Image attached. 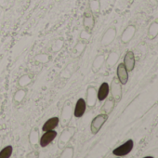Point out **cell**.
I'll list each match as a JSON object with an SVG mask.
<instances>
[{
  "label": "cell",
  "mask_w": 158,
  "mask_h": 158,
  "mask_svg": "<svg viewBox=\"0 0 158 158\" xmlns=\"http://www.w3.org/2000/svg\"><path fill=\"white\" fill-rule=\"evenodd\" d=\"M107 119H108V115L106 114L97 115L91 122V126H90L91 133L92 134H97L101 130V128L102 127L104 123L107 121Z\"/></svg>",
  "instance_id": "1"
},
{
  "label": "cell",
  "mask_w": 158,
  "mask_h": 158,
  "mask_svg": "<svg viewBox=\"0 0 158 158\" xmlns=\"http://www.w3.org/2000/svg\"><path fill=\"white\" fill-rule=\"evenodd\" d=\"M133 147H134V141L132 139H128L124 144L115 148L113 151V153L116 156H125L132 151Z\"/></svg>",
  "instance_id": "2"
},
{
  "label": "cell",
  "mask_w": 158,
  "mask_h": 158,
  "mask_svg": "<svg viewBox=\"0 0 158 158\" xmlns=\"http://www.w3.org/2000/svg\"><path fill=\"white\" fill-rule=\"evenodd\" d=\"M116 73H117V79L119 80L120 84L121 85H126L127 83V81H128V71L125 67L124 63L118 64Z\"/></svg>",
  "instance_id": "3"
},
{
  "label": "cell",
  "mask_w": 158,
  "mask_h": 158,
  "mask_svg": "<svg viewBox=\"0 0 158 158\" xmlns=\"http://www.w3.org/2000/svg\"><path fill=\"white\" fill-rule=\"evenodd\" d=\"M57 137V132L54 130H48L45 131V133L42 135L41 139H40V145L42 147H46L48 146L50 142H52L55 138Z\"/></svg>",
  "instance_id": "4"
},
{
  "label": "cell",
  "mask_w": 158,
  "mask_h": 158,
  "mask_svg": "<svg viewBox=\"0 0 158 158\" xmlns=\"http://www.w3.org/2000/svg\"><path fill=\"white\" fill-rule=\"evenodd\" d=\"M124 65L128 72H131L135 68V55L133 51L129 50L124 57Z\"/></svg>",
  "instance_id": "5"
},
{
  "label": "cell",
  "mask_w": 158,
  "mask_h": 158,
  "mask_svg": "<svg viewBox=\"0 0 158 158\" xmlns=\"http://www.w3.org/2000/svg\"><path fill=\"white\" fill-rule=\"evenodd\" d=\"M86 102L84 99H79L75 104V108H74V111H73V115L77 118L79 117H82L83 114H85L86 112Z\"/></svg>",
  "instance_id": "6"
},
{
  "label": "cell",
  "mask_w": 158,
  "mask_h": 158,
  "mask_svg": "<svg viewBox=\"0 0 158 158\" xmlns=\"http://www.w3.org/2000/svg\"><path fill=\"white\" fill-rule=\"evenodd\" d=\"M111 90H112L113 98H114L115 101H119V100L121 99L122 89H121L120 82H119L118 79H116V78H114V81H113V83H112Z\"/></svg>",
  "instance_id": "7"
},
{
  "label": "cell",
  "mask_w": 158,
  "mask_h": 158,
  "mask_svg": "<svg viewBox=\"0 0 158 158\" xmlns=\"http://www.w3.org/2000/svg\"><path fill=\"white\" fill-rule=\"evenodd\" d=\"M109 91H110V88H109L108 83H106V82L102 83L101 85L100 89H99V91H98V99H99V101H101V102L104 101L108 97Z\"/></svg>",
  "instance_id": "8"
},
{
  "label": "cell",
  "mask_w": 158,
  "mask_h": 158,
  "mask_svg": "<svg viewBox=\"0 0 158 158\" xmlns=\"http://www.w3.org/2000/svg\"><path fill=\"white\" fill-rule=\"evenodd\" d=\"M59 117H52L49 118L48 121H46V123L43 125L42 127V130L43 131H48V130H53L54 128H56L58 127L59 124Z\"/></svg>",
  "instance_id": "9"
},
{
  "label": "cell",
  "mask_w": 158,
  "mask_h": 158,
  "mask_svg": "<svg viewBox=\"0 0 158 158\" xmlns=\"http://www.w3.org/2000/svg\"><path fill=\"white\" fill-rule=\"evenodd\" d=\"M12 146L11 145H9L7 147H5L4 149H2L0 151V158H9L11 156V153H12Z\"/></svg>",
  "instance_id": "10"
}]
</instances>
